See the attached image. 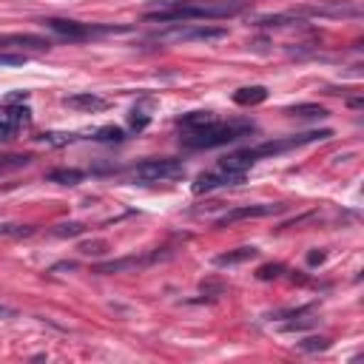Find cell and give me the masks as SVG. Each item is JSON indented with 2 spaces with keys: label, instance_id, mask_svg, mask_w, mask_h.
Returning a JSON list of instances; mask_svg holds the SVG:
<instances>
[{
  "label": "cell",
  "instance_id": "cell-2",
  "mask_svg": "<svg viewBox=\"0 0 364 364\" xmlns=\"http://www.w3.org/2000/svg\"><path fill=\"white\" fill-rule=\"evenodd\" d=\"M330 136H333V131L324 128V131H307V134H296V136H284V139H267L262 145L228 154L225 159H219V168L245 173L250 165H256L264 156H276V154H284V151H293V148H301V145H310V142H321V139H330Z\"/></svg>",
  "mask_w": 364,
  "mask_h": 364
},
{
  "label": "cell",
  "instance_id": "cell-22",
  "mask_svg": "<svg viewBox=\"0 0 364 364\" xmlns=\"http://www.w3.org/2000/svg\"><path fill=\"white\" fill-rule=\"evenodd\" d=\"M34 233V228H26V225H0V236H28Z\"/></svg>",
  "mask_w": 364,
  "mask_h": 364
},
{
  "label": "cell",
  "instance_id": "cell-7",
  "mask_svg": "<svg viewBox=\"0 0 364 364\" xmlns=\"http://www.w3.org/2000/svg\"><path fill=\"white\" fill-rule=\"evenodd\" d=\"M228 37V28L222 26H191V23H171L168 31H159V43H208V40H222Z\"/></svg>",
  "mask_w": 364,
  "mask_h": 364
},
{
  "label": "cell",
  "instance_id": "cell-4",
  "mask_svg": "<svg viewBox=\"0 0 364 364\" xmlns=\"http://www.w3.org/2000/svg\"><path fill=\"white\" fill-rule=\"evenodd\" d=\"M48 31L65 40H94V37H108V34H128L131 26H102V23H82V20H65V17H48L43 20Z\"/></svg>",
  "mask_w": 364,
  "mask_h": 364
},
{
  "label": "cell",
  "instance_id": "cell-18",
  "mask_svg": "<svg viewBox=\"0 0 364 364\" xmlns=\"http://www.w3.org/2000/svg\"><path fill=\"white\" fill-rule=\"evenodd\" d=\"M82 171H74V168H57V171H48L46 173V179L48 182H57V185H77V182H82Z\"/></svg>",
  "mask_w": 364,
  "mask_h": 364
},
{
  "label": "cell",
  "instance_id": "cell-28",
  "mask_svg": "<svg viewBox=\"0 0 364 364\" xmlns=\"http://www.w3.org/2000/svg\"><path fill=\"white\" fill-rule=\"evenodd\" d=\"M307 262H310V264H316V262H324V253H310V256H307Z\"/></svg>",
  "mask_w": 364,
  "mask_h": 364
},
{
  "label": "cell",
  "instance_id": "cell-25",
  "mask_svg": "<svg viewBox=\"0 0 364 364\" xmlns=\"http://www.w3.org/2000/svg\"><path fill=\"white\" fill-rule=\"evenodd\" d=\"M282 270H284V264H264V267L256 270V276H259L262 282H267V279H276Z\"/></svg>",
  "mask_w": 364,
  "mask_h": 364
},
{
  "label": "cell",
  "instance_id": "cell-6",
  "mask_svg": "<svg viewBox=\"0 0 364 364\" xmlns=\"http://www.w3.org/2000/svg\"><path fill=\"white\" fill-rule=\"evenodd\" d=\"M296 20L301 17H324V20H338V17H361V6L355 0H313L299 9H290Z\"/></svg>",
  "mask_w": 364,
  "mask_h": 364
},
{
  "label": "cell",
  "instance_id": "cell-27",
  "mask_svg": "<svg viewBox=\"0 0 364 364\" xmlns=\"http://www.w3.org/2000/svg\"><path fill=\"white\" fill-rule=\"evenodd\" d=\"M11 316H14V310H11V307H6V304L0 301V318H11Z\"/></svg>",
  "mask_w": 364,
  "mask_h": 364
},
{
  "label": "cell",
  "instance_id": "cell-17",
  "mask_svg": "<svg viewBox=\"0 0 364 364\" xmlns=\"http://www.w3.org/2000/svg\"><path fill=\"white\" fill-rule=\"evenodd\" d=\"M216 117H213V111H191V114H185L182 119H179V128L182 131H193V128H202V125H208V122H213Z\"/></svg>",
  "mask_w": 364,
  "mask_h": 364
},
{
  "label": "cell",
  "instance_id": "cell-26",
  "mask_svg": "<svg viewBox=\"0 0 364 364\" xmlns=\"http://www.w3.org/2000/svg\"><path fill=\"white\" fill-rule=\"evenodd\" d=\"M26 60H28L26 54H14V51L9 54V51H3V48H0V65H23Z\"/></svg>",
  "mask_w": 364,
  "mask_h": 364
},
{
  "label": "cell",
  "instance_id": "cell-21",
  "mask_svg": "<svg viewBox=\"0 0 364 364\" xmlns=\"http://www.w3.org/2000/svg\"><path fill=\"white\" fill-rule=\"evenodd\" d=\"M105 250H108L105 242H82V245H80V253H82V256H102Z\"/></svg>",
  "mask_w": 364,
  "mask_h": 364
},
{
  "label": "cell",
  "instance_id": "cell-15",
  "mask_svg": "<svg viewBox=\"0 0 364 364\" xmlns=\"http://www.w3.org/2000/svg\"><path fill=\"white\" fill-rule=\"evenodd\" d=\"M259 250L250 245V247H236V250H228L222 256H216V264L225 267V264H239V262H247V259H256Z\"/></svg>",
  "mask_w": 364,
  "mask_h": 364
},
{
  "label": "cell",
  "instance_id": "cell-24",
  "mask_svg": "<svg viewBox=\"0 0 364 364\" xmlns=\"http://www.w3.org/2000/svg\"><path fill=\"white\" fill-rule=\"evenodd\" d=\"M85 230V225H80V222H68V225H60L54 233L57 236H80Z\"/></svg>",
  "mask_w": 364,
  "mask_h": 364
},
{
  "label": "cell",
  "instance_id": "cell-1",
  "mask_svg": "<svg viewBox=\"0 0 364 364\" xmlns=\"http://www.w3.org/2000/svg\"><path fill=\"white\" fill-rule=\"evenodd\" d=\"M250 0H154L145 14L148 23H191V20H225L236 17Z\"/></svg>",
  "mask_w": 364,
  "mask_h": 364
},
{
  "label": "cell",
  "instance_id": "cell-12",
  "mask_svg": "<svg viewBox=\"0 0 364 364\" xmlns=\"http://www.w3.org/2000/svg\"><path fill=\"white\" fill-rule=\"evenodd\" d=\"M63 102H65L68 108L85 111V114H97V111H105V108H108V100H105V97H97V94H91V91L71 94V97H65Z\"/></svg>",
  "mask_w": 364,
  "mask_h": 364
},
{
  "label": "cell",
  "instance_id": "cell-5",
  "mask_svg": "<svg viewBox=\"0 0 364 364\" xmlns=\"http://www.w3.org/2000/svg\"><path fill=\"white\" fill-rule=\"evenodd\" d=\"M185 176V165L179 159H142L128 171L131 182L139 185H156V182H173Z\"/></svg>",
  "mask_w": 364,
  "mask_h": 364
},
{
  "label": "cell",
  "instance_id": "cell-14",
  "mask_svg": "<svg viewBox=\"0 0 364 364\" xmlns=\"http://www.w3.org/2000/svg\"><path fill=\"white\" fill-rule=\"evenodd\" d=\"M267 100V88L264 85H245L239 91H233V102L236 105H259Z\"/></svg>",
  "mask_w": 364,
  "mask_h": 364
},
{
  "label": "cell",
  "instance_id": "cell-9",
  "mask_svg": "<svg viewBox=\"0 0 364 364\" xmlns=\"http://www.w3.org/2000/svg\"><path fill=\"white\" fill-rule=\"evenodd\" d=\"M0 48H11L17 54H26V51H48L51 48V40L48 37H40V34H3L0 37Z\"/></svg>",
  "mask_w": 364,
  "mask_h": 364
},
{
  "label": "cell",
  "instance_id": "cell-3",
  "mask_svg": "<svg viewBox=\"0 0 364 364\" xmlns=\"http://www.w3.org/2000/svg\"><path fill=\"white\" fill-rule=\"evenodd\" d=\"M250 134H256L253 122H242V119L222 122V119H213V122H208L202 128L182 131V145L185 148H219V145L236 142V139L250 136Z\"/></svg>",
  "mask_w": 364,
  "mask_h": 364
},
{
  "label": "cell",
  "instance_id": "cell-11",
  "mask_svg": "<svg viewBox=\"0 0 364 364\" xmlns=\"http://www.w3.org/2000/svg\"><path fill=\"white\" fill-rule=\"evenodd\" d=\"M28 122V108L23 105H0V139H11Z\"/></svg>",
  "mask_w": 364,
  "mask_h": 364
},
{
  "label": "cell",
  "instance_id": "cell-20",
  "mask_svg": "<svg viewBox=\"0 0 364 364\" xmlns=\"http://www.w3.org/2000/svg\"><path fill=\"white\" fill-rule=\"evenodd\" d=\"M74 139L77 134H40V142H48V145H68Z\"/></svg>",
  "mask_w": 364,
  "mask_h": 364
},
{
  "label": "cell",
  "instance_id": "cell-10",
  "mask_svg": "<svg viewBox=\"0 0 364 364\" xmlns=\"http://www.w3.org/2000/svg\"><path fill=\"white\" fill-rule=\"evenodd\" d=\"M284 205H247V208H233L228 210L222 219H216V228H228L233 222H242V219H259V216H273V213H282Z\"/></svg>",
  "mask_w": 364,
  "mask_h": 364
},
{
  "label": "cell",
  "instance_id": "cell-23",
  "mask_svg": "<svg viewBox=\"0 0 364 364\" xmlns=\"http://www.w3.org/2000/svg\"><path fill=\"white\" fill-rule=\"evenodd\" d=\"M299 347H301V350H307V353H313V350H327V347H330V341H327V338H321V336H318V338L313 336V338H304Z\"/></svg>",
  "mask_w": 364,
  "mask_h": 364
},
{
  "label": "cell",
  "instance_id": "cell-8",
  "mask_svg": "<svg viewBox=\"0 0 364 364\" xmlns=\"http://www.w3.org/2000/svg\"><path fill=\"white\" fill-rule=\"evenodd\" d=\"M245 179V173H239V171H228V168H213V171H205V173H199L196 176V182H193V193H208V191H216V188H228V185H236V182H242Z\"/></svg>",
  "mask_w": 364,
  "mask_h": 364
},
{
  "label": "cell",
  "instance_id": "cell-13",
  "mask_svg": "<svg viewBox=\"0 0 364 364\" xmlns=\"http://www.w3.org/2000/svg\"><path fill=\"white\" fill-rule=\"evenodd\" d=\"M159 253H151V256H128V259H117V262H105V264H97V273H122V270H139L151 262H156Z\"/></svg>",
  "mask_w": 364,
  "mask_h": 364
},
{
  "label": "cell",
  "instance_id": "cell-19",
  "mask_svg": "<svg viewBox=\"0 0 364 364\" xmlns=\"http://www.w3.org/2000/svg\"><path fill=\"white\" fill-rule=\"evenodd\" d=\"M94 139H97V142H122V139H125V131L117 128V125H105V128H100V131L94 134Z\"/></svg>",
  "mask_w": 364,
  "mask_h": 364
},
{
  "label": "cell",
  "instance_id": "cell-16",
  "mask_svg": "<svg viewBox=\"0 0 364 364\" xmlns=\"http://www.w3.org/2000/svg\"><path fill=\"white\" fill-rule=\"evenodd\" d=\"M290 117H299V119H321L327 117V108L324 105H316V102H304V105H293L287 108Z\"/></svg>",
  "mask_w": 364,
  "mask_h": 364
}]
</instances>
